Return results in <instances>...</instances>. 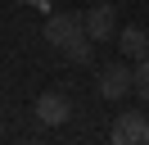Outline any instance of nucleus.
<instances>
[{
  "instance_id": "6",
  "label": "nucleus",
  "mask_w": 149,
  "mask_h": 145,
  "mask_svg": "<svg viewBox=\"0 0 149 145\" xmlns=\"http://www.w3.org/2000/svg\"><path fill=\"white\" fill-rule=\"evenodd\" d=\"M118 50L127 54V59H145L149 54V32L145 27H122L118 32Z\"/></svg>"
},
{
  "instance_id": "1",
  "label": "nucleus",
  "mask_w": 149,
  "mask_h": 145,
  "mask_svg": "<svg viewBox=\"0 0 149 145\" xmlns=\"http://www.w3.org/2000/svg\"><path fill=\"white\" fill-rule=\"evenodd\" d=\"M81 36H86L81 14H50V18H45V41L59 45V50H68V45L81 41Z\"/></svg>"
},
{
  "instance_id": "5",
  "label": "nucleus",
  "mask_w": 149,
  "mask_h": 145,
  "mask_svg": "<svg viewBox=\"0 0 149 145\" xmlns=\"http://www.w3.org/2000/svg\"><path fill=\"white\" fill-rule=\"evenodd\" d=\"M68 113H72V100H68L63 91H45V95L36 100V118H41L45 127H63Z\"/></svg>"
},
{
  "instance_id": "2",
  "label": "nucleus",
  "mask_w": 149,
  "mask_h": 145,
  "mask_svg": "<svg viewBox=\"0 0 149 145\" xmlns=\"http://www.w3.org/2000/svg\"><path fill=\"white\" fill-rule=\"evenodd\" d=\"M95 91H100L104 100H122L136 91V82H131V68L127 63H109V68H100V82H95Z\"/></svg>"
},
{
  "instance_id": "4",
  "label": "nucleus",
  "mask_w": 149,
  "mask_h": 145,
  "mask_svg": "<svg viewBox=\"0 0 149 145\" xmlns=\"http://www.w3.org/2000/svg\"><path fill=\"white\" fill-rule=\"evenodd\" d=\"M81 23H86V36H91V41H113V36H118V14H113V5H91Z\"/></svg>"
},
{
  "instance_id": "3",
  "label": "nucleus",
  "mask_w": 149,
  "mask_h": 145,
  "mask_svg": "<svg viewBox=\"0 0 149 145\" xmlns=\"http://www.w3.org/2000/svg\"><path fill=\"white\" fill-rule=\"evenodd\" d=\"M149 141V118L145 113H118V122H113V145H145Z\"/></svg>"
},
{
  "instance_id": "7",
  "label": "nucleus",
  "mask_w": 149,
  "mask_h": 145,
  "mask_svg": "<svg viewBox=\"0 0 149 145\" xmlns=\"http://www.w3.org/2000/svg\"><path fill=\"white\" fill-rule=\"evenodd\" d=\"M131 82H136V95H140V100L149 104V54H145V59L136 63V68H131Z\"/></svg>"
},
{
  "instance_id": "8",
  "label": "nucleus",
  "mask_w": 149,
  "mask_h": 145,
  "mask_svg": "<svg viewBox=\"0 0 149 145\" xmlns=\"http://www.w3.org/2000/svg\"><path fill=\"white\" fill-rule=\"evenodd\" d=\"M68 59H72V63H91V36H81V41H72V45H68Z\"/></svg>"
}]
</instances>
